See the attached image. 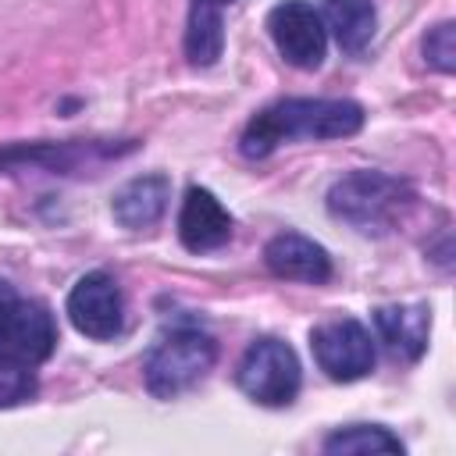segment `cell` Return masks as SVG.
Masks as SVG:
<instances>
[{
    "instance_id": "cell-9",
    "label": "cell",
    "mask_w": 456,
    "mask_h": 456,
    "mask_svg": "<svg viewBox=\"0 0 456 456\" xmlns=\"http://www.w3.org/2000/svg\"><path fill=\"white\" fill-rule=\"evenodd\" d=\"M178 239L192 253L221 249L232 239V217H228V210L221 207V200L210 189L192 185L185 192L182 214H178Z\"/></svg>"
},
{
    "instance_id": "cell-1",
    "label": "cell",
    "mask_w": 456,
    "mask_h": 456,
    "mask_svg": "<svg viewBox=\"0 0 456 456\" xmlns=\"http://www.w3.org/2000/svg\"><path fill=\"white\" fill-rule=\"evenodd\" d=\"M363 110L353 100H278L249 118L239 150L249 160L274 153L292 139H342L360 132Z\"/></svg>"
},
{
    "instance_id": "cell-13",
    "label": "cell",
    "mask_w": 456,
    "mask_h": 456,
    "mask_svg": "<svg viewBox=\"0 0 456 456\" xmlns=\"http://www.w3.org/2000/svg\"><path fill=\"white\" fill-rule=\"evenodd\" d=\"M171 182L164 175H139L114 196V217L125 228H150L167 207Z\"/></svg>"
},
{
    "instance_id": "cell-2",
    "label": "cell",
    "mask_w": 456,
    "mask_h": 456,
    "mask_svg": "<svg viewBox=\"0 0 456 456\" xmlns=\"http://www.w3.org/2000/svg\"><path fill=\"white\" fill-rule=\"evenodd\" d=\"M410 203V185L381 171H353L328 192V210L360 232H388Z\"/></svg>"
},
{
    "instance_id": "cell-14",
    "label": "cell",
    "mask_w": 456,
    "mask_h": 456,
    "mask_svg": "<svg viewBox=\"0 0 456 456\" xmlns=\"http://www.w3.org/2000/svg\"><path fill=\"white\" fill-rule=\"evenodd\" d=\"M235 0H192L189 25H185V57L196 68H210L221 57L224 32H221V7Z\"/></svg>"
},
{
    "instance_id": "cell-7",
    "label": "cell",
    "mask_w": 456,
    "mask_h": 456,
    "mask_svg": "<svg viewBox=\"0 0 456 456\" xmlns=\"http://www.w3.org/2000/svg\"><path fill=\"white\" fill-rule=\"evenodd\" d=\"M267 28L271 39L278 46V53L292 64V68H317L324 61L328 50V28L321 21V14L306 4V0H285L267 14Z\"/></svg>"
},
{
    "instance_id": "cell-10",
    "label": "cell",
    "mask_w": 456,
    "mask_h": 456,
    "mask_svg": "<svg viewBox=\"0 0 456 456\" xmlns=\"http://www.w3.org/2000/svg\"><path fill=\"white\" fill-rule=\"evenodd\" d=\"M132 146H110V142H39V146H11L0 153V167H43V171H75V167H89V164H100L107 157H118V153H128Z\"/></svg>"
},
{
    "instance_id": "cell-3",
    "label": "cell",
    "mask_w": 456,
    "mask_h": 456,
    "mask_svg": "<svg viewBox=\"0 0 456 456\" xmlns=\"http://www.w3.org/2000/svg\"><path fill=\"white\" fill-rule=\"evenodd\" d=\"M217 360V346L200 328H175L167 331L146 356V388L160 399H175L178 392L192 388Z\"/></svg>"
},
{
    "instance_id": "cell-16",
    "label": "cell",
    "mask_w": 456,
    "mask_h": 456,
    "mask_svg": "<svg viewBox=\"0 0 456 456\" xmlns=\"http://www.w3.org/2000/svg\"><path fill=\"white\" fill-rule=\"evenodd\" d=\"M324 452H403V442L378 424H353L328 435Z\"/></svg>"
},
{
    "instance_id": "cell-18",
    "label": "cell",
    "mask_w": 456,
    "mask_h": 456,
    "mask_svg": "<svg viewBox=\"0 0 456 456\" xmlns=\"http://www.w3.org/2000/svg\"><path fill=\"white\" fill-rule=\"evenodd\" d=\"M424 57H428V64H435V68L445 71V75L456 68V43H452V25H449V21L435 25V28L424 36Z\"/></svg>"
},
{
    "instance_id": "cell-15",
    "label": "cell",
    "mask_w": 456,
    "mask_h": 456,
    "mask_svg": "<svg viewBox=\"0 0 456 456\" xmlns=\"http://www.w3.org/2000/svg\"><path fill=\"white\" fill-rule=\"evenodd\" d=\"M324 28H331L335 43L349 53H360L378 25L374 4L370 0H324Z\"/></svg>"
},
{
    "instance_id": "cell-5",
    "label": "cell",
    "mask_w": 456,
    "mask_h": 456,
    "mask_svg": "<svg viewBox=\"0 0 456 456\" xmlns=\"http://www.w3.org/2000/svg\"><path fill=\"white\" fill-rule=\"evenodd\" d=\"M0 346L28 363L46 360L57 346V328L50 310L36 299L18 296L14 285H7L4 278H0Z\"/></svg>"
},
{
    "instance_id": "cell-12",
    "label": "cell",
    "mask_w": 456,
    "mask_h": 456,
    "mask_svg": "<svg viewBox=\"0 0 456 456\" xmlns=\"http://www.w3.org/2000/svg\"><path fill=\"white\" fill-rule=\"evenodd\" d=\"M374 324H378V335L388 346V353L399 356V360H420V353L428 349L431 310L424 303L381 306V310H374Z\"/></svg>"
},
{
    "instance_id": "cell-6",
    "label": "cell",
    "mask_w": 456,
    "mask_h": 456,
    "mask_svg": "<svg viewBox=\"0 0 456 456\" xmlns=\"http://www.w3.org/2000/svg\"><path fill=\"white\" fill-rule=\"evenodd\" d=\"M310 346H314V360L331 381H356L374 367V338L353 317H335L317 324Z\"/></svg>"
},
{
    "instance_id": "cell-8",
    "label": "cell",
    "mask_w": 456,
    "mask_h": 456,
    "mask_svg": "<svg viewBox=\"0 0 456 456\" xmlns=\"http://www.w3.org/2000/svg\"><path fill=\"white\" fill-rule=\"evenodd\" d=\"M68 317L86 338H114L125 324V299L107 271H89L68 292Z\"/></svg>"
},
{
    "instance_id": "cell-11",
    "label": "cell",
    "mask_w": 456,
    "mask_h": 456,
    "mask_svg": "<svg viewBox=\"0 0 456 456\" xmlns=\"http://www.w3.org/2000/svg\"><path fill=\"white\" fill-rule=\"evenodd\" d=\"M264 260H267L271 274H278V278L310 281V285H321V281L331 278V256H328V249L317 246L306 235H296V232L274 235L267 242V249H264Z\"/></svg>"
},
{
    "instance_id": "cell-17",
    "label": "cell",
    "mask_w": 456,
    "mask_h": 456,
    "mask_svg": "<svg viewBox=\"0 0 456 456\" xmlns=\"http://www.w3.org/2000/svg\"><path fill=\"white\" fill-rule=\"evenodd\" d=\"M36 392V378H32V363L14 356L11 349H0V410L4 406H18Z\"/></svg>"
},
{
    "instance_id": "cell-4",
    "label": "cell",
    "mask_w": 456,
    "mask_h": 456,
    "mask_svg": "<svg viewBox=\"0 0 456 456\" xmlns=\"http://www.w3.org/2000/svg\"><path fill=\"white\" fill-rule=\"evenodd\" d=\"M239 388L260 406H289L299 392V360L281 338H256L239 360Z\"/></svg>"
}]
</instances>
